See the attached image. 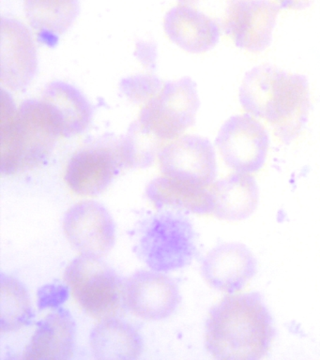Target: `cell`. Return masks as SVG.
Instances as JSON below:
<instances>
[{"label":"cell","mask_w":320,"mask_h":360,"mask_svg":"<svg viewBox=\"0 0 320 360\" xmlns=\"http://www.w3.org/2000/svg\"><path fill=\"white\" fill-rule=\"evenodd\" d=\"M162 176L209 188L217 176L215 148L206 138L184 135L162 148L158 158Z\"/></svg>","instance_id":"obj_11"},{"label":"cell","mask_w":320,"mask_h":360,"mask_svg":"<svg viewBox=\"0 0 320 360\" xmlns=\"http://www.w3.org/2000/svg\"><path fill=\"white\" fill-rule=\"evenodd\" d=\"M232 0H178V4L189 6L217 21L223 30L227 11Z\"/></svg>","instance_id":"obj_25"},{"label":"cell","mask_w":320,"mask_h":360,"mask_svg":"<svg viewBox=\"0 0 320 360\" xmlns=\"http://www.w3.org/2000/svg\"><path fill=\"white\" fill-rule=\"evenodd\" d=\"M136 253L148 269L155 271L184 269L192 263L196 253L192 224L169 211L153 217L140 233Z\"/></svg>","instance_id":"obj_4"},{"label":"cell","mask_w":320,"mask_h":360,"mask_svg":"<svg viewBox=\"0 0 320 360\" xmlns=\"http://www.w3.org/2000/svg\"><path fill=\"white\" fill-rule=\"evenodd\" d=\"M41 101L60 123L63 137H72L85 131L91 122L92 107L77 87L65 82L55 81L47 84Z\"/></svg>","instance_id":"obj_19"},{"label":"cell","mask_w":320,"mask_h":360,"mask_svg":"<svg viewBox=\"0 0 320 360\" xmlns=\"http://www.w3.org/2000/svg\"><path fill=\"white\" fill-rule=\"evenodd\" d=\"M165 143L134 121L127 134L120 139V151L124 169H141L153 165Z\"/></svg>","instance_id":"obj_23"},{"label":"cell","mask_w":320,"mask_h":360,"mask_svg":"<svg viewBox=\"0 0 320 360\" xmlns=\"http://www.w3.org/2000/svg\"><path fill=\"white\" fill-rule=\"evenodd\" d=\"M168 39L188 53H201L212 49L220 39L217 21L189 6L178 4L165 17Z\"/></svg>","instance_id":"obj_15"},{"label":"cell","mask_w":320,"mask_h":360,"mask_svg":"<svg viewBox=\"0 0 320 360\" xmlns=\"http://www.w3.org/2000/svg\"><path fill=\"white\" fill-rule=\"evenodd\" d=\"M77 326L71 312L60 308L37 323L22 359L68 360L74 356Z\"/></svg>","instance_id":"obj_16"},{"label":"cell","mask_w":320,"mask_h":360,"mask_svg":"<svg viewBox=\"0 0 320 360\" xmlns=\"http://www.w3.org/2000/svg\"><path fill=\"white\" fill-rule=\"evenodd\" d=\"M89 345L94 359L99 360H134L143 353L139 330L116 316L99 321L92 328Z\"/></svg>","instance_id":"obj_18"},{"label":"cell","mask_w":320,"mask_h":360,"mask_svg":"<svg viewBox=\"0 0 320 360\" xmlns=\"http://www.w3.org/2000/svg\"><path fill=\"white\" fill-rule=\"evenodd\" d=\"M63 136L51 110L36 100L23 101L18 109L1 89L0 173L4 176L26 173L43 165Z\"/></svg>","instance_id":"obj_3"},{"label":"cell","mask_w":320,"mask_h":360,"mask_svg":"<svg viewBox=\"0 0 320 360\" xmlns=\"http://www.w3.org/2000/svg\"><path fill=\"white\" fill-rule=\"evenodd\" d=\"M64 281L77 305L96 320L116 316L123 307V283L102 258L79 255L66 267Z\"/></svg>","instance_id":"obj_5"},{"label":"cell","mask_w":320,"mask_h":360,"mask_svg":"<svg viewBox=\"0 0 320 360\" xmlns=\"http://www.w3.org/2000/svg\"><path fill=\"white\" fill-rule=\"evenodd\" d=\"M0 82L12 91H24L37 72V49L29 28L18 20L0 22Z\"/></svg>","instance_id":"obj_12"},{"label":"cell","mask_w":320,"mask_h":360,"mask_svg":"<svg viewBox=\"0 0 320 360\" xmlns=\"http://www.w3.org/2000/svg\"><path fill=\"white\" fill-rule=\"evenodd\" d=\"M122 169L120 139L102 138L72 155L63 179L75 195L94 197L103 193Z\"/></svg>","instance_id":"obj_7"},{"label":"cell","mask_w":320,"mask_h":360,"mask_svg":"<svg viewBox=\"0 0 320 360\" xmlns=\"http://www.w3.org/2000/svg\"><path fill=\"white\" fill-rule=\"evenodd\" d=\"M24 6L30 27L46 39L63 35L79 13L78 0H25Z\"/></svg>","instance_id":"obj_21"},{"label":"cell","mask_w":320,"mask_h":360,"mask_svg":"<svg viewBox=\"0 0 320 360\" xmlns=\"http://www.w3.org/2000/svg\"><path fill=\"white\" fill-rule=\"evenodd\" d=\"M215 143L227 167L236 173L252 174L265 165L269 136L254 115H238L221 127Z\"/></svg>","instance_id":"obj_8"},{"label":"cell","mask_w":320,"mask_h":360,"mask_svg":"<svg viewBox=\"0 0 320 360\" xmlns=\"http://www.w3.org/2000/svg\"><path fill=\"white\" fill-rule=\"evenodd\" d=\"M209 191L210 187L162 176L148 183L145 194L156 210L209 216Z\"/></svg>","instance_id":"obj_20"},{"label":"cell","mask_w":320,"mask_h":360,"mask_svg":"<svg viewBox=\"0 0 320 360\" xmlns=\"http://www.w3.org/2000/svg\"><path fill=\"white\" fill-rule=\"evenodd\" d=\"M244 111L267 121L281 142L291 143L305 128L310 110L305 76L269 66L255 67L244 76L240 89Z\"/></svg>","instance_id":"obj_2"},{"label":"cell","mask_w":320,"mask_h":360,"mask_svg":"<svg viewBox=\"0 0 320 360\" xmlns=\"http://www.w3.org/2000/svg\"><path fill=\"white\" fill-rule=\"evenodd\" d=\"M274 338L271 314L255 292L224 297L210 309L205 328L207 350L220 360L263 359Z\"/></svg>","instance_id":"obj_1"},{"label":"cell","mask_w":320,"mask_h":360,"mask_svg":"<svg viewBox=\"0 0 320 360\" xmlns=\"http://www.w3.org/2000/svg\"><path fill=\"white\" fill-rule=\"evenodd\" d=\"M164 84L153 76H136L122 82L123 92L134 103H148L155 97Z\"/></svg>","instance_id":"obj_24"},{"label":"cell","mask_w":320,"mask_h":360,"mask_svg":"<svg viewBox=\"0 0 320 360\" xmlns=\"http://www.w3.org/2000/svg\"><path fill=\"white\" fill-rule=\"evenodd\" d=\"M199 108L195 82L189 77L168 82L140 110L137 121L165 145L193 125Z\"/></svg>","instance_id":"obj_6"},{"label":"cell","mask_w":320,"mask_h":360,"mask_svg":"<svg viewBox=\"0 0 320 360\" xmlns=\"http://www.w3.org/2000/svg\"><path fill=\"white\" fill-rule=\"evenodd\" d=\"M313 1L314 0H272L280 10H303L309 7Z\"/></svg>","instance_id":"obj_26"},{"label":"cell","mask_w":320,"mask_h":360,"mask_svg":"<svg viewBox=\"0 0 320 360\" xmlns=\"http://www.w3.org/2000/svg\"><path fill=\"white\" fill-rule=\"evenodd\" d=\"M251 250L241 243H224L213 248L201 263V275L207 285L232 295L241 292L257 273Z\"/></svg>","instance_id":"obj_14"},{"label":"cell","mask_w":320,"mask_h":360,"mask_svg":"<svg viewBox=\"0 0 320 360\" xmlns=\"http://www.w3.org/2000/svg\"><path fill=\"white\" fill-rule=\"evenodd\" d=\"M64 236L79 255L103 258L116 242V224L105 205L84 200L72 205L63 217Z\"/></svg>","instance_id":"obj_9"},{"label":"cell","mask_w":320,"mask_h":360,"mask_svg":"<svg viewBox=\"0 0 320 360\" xmlns=\"http://www.w3.org/2000/svg\"><path fill=\"white\" fill-rule=\"evenodd\" d=\"M181 300L178 284L164 272L139 270L123 283V307L140 319H167Z\"/></svg>","instance_id":"obj_10"},{"label":"cell","mask_w":320,"mask_h":360,"mask_svg":"<svg viewBox=\"0 0 320 360\" xmlns=\"http://www.w3.org/2000/svg\"><path fill=\"white\" fill-rule=\"evenodd\" d=\"M258 198L254 176L234 172L210 186L209 216L222 221H243L257 210Z\"/></svg>","instance_id":"obj_17"},{"label":"cell","mask_w":320,"mask_h":360,"mask_svg":"<svg viewBox=\"0 0 320 360\" xmlns=\"http://www.w3.org/2000/svg\"><path fill=\"white\" fill-rule=\"evenodd\" d=\"M279 11L269 0H232L223 30L241 49L262 52L271 44Z\"/></svg>","instance_id":"obj_13"},{"label":"cell","mask_w":320,"mask_h":360,"mask_svg":"<svg viewBox=\"0 0 320 360\" xmlns=\"http://www.w3.org/2000/svg\"><path fill=\"white\" fill-rule=\"evenodd\" d=\"M34 311L29 292L13 276L0 274V331L11 333L26 328L32 322Z\"/></svg>","instance_id":"obj_22"}]
</instances>
